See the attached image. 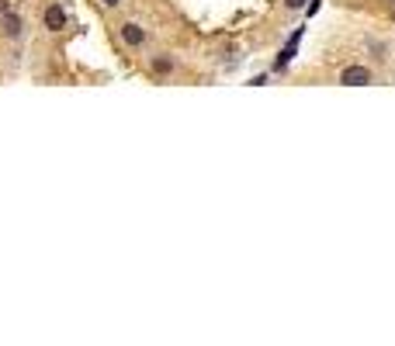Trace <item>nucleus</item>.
I'll use <instances>...</instances> for the list:
<instances>
[{
    "label": "nucleus",
    "instance_id": "1",
    "mask_svg": "<svg viewBox=\"0 0 395 346\" xmlns=\"http://www.w3.org/2000/svg\"><path fill=\"white\" fill-rule=\"evenodd\" d=\"M336 83L340 87H374L378 83V73L368 66V63H351L336 73Z\"/></svg>",
    "mask_w": 395,
    "mask_h": 346
},
{
    "label": "nucleus",
    "instance_id": "2",
    "mask_svg": "<svg viewBox=\"0 0 395 346\" xmlns=\"http://www.w3.org/2000/svg\"><path fill=\"white\" fill-rule=\"evenodd\" d=\"M42 25H45V31H52V35H60V31H66L70 18H66V8L60 4V0H52V4L45 8V14H42Z\"/></svg>",
    "mask_w": 395,
    "mask_h": 346
},
{
    "label": "nucleus",
    "instance_id": "3",
    "mask_svg": "<svg viewBox=\"0 0 395 346\" xmlns=\"http://www.w3.org/2000/svg\"><path fill=\"white\" fill-rule=\"evenodd\" d=\"M118 38H122V45H129V49H142V45L149 42V31H146L139 21H125V25L118 28Z\"/></svg>",
    "mask_w": 395,
    "mask_h": 346
},
{
    "label": "nucleus",
    "instance_id": "4",
    "mask_svg": "<svg viewBox=\"0 0 395 346\" xmlns=\"http://www.w3.org/2000/svg\"><path fill=\"white\" fill-rule=\"evenodd\" d=\"M174 70H177V59L170 52H156L149 59V73L153 77H174Z\"/></svg>",
    "mask_w": 395,
    "mask_h": 346
},
{
    "label": "nucleus",
    "instance_id": "5",
    "mask_svg": "<svg viewBox=\"0 0 395 346\" xmlns=\"http://www.w3.org/2000/svg\"><path fill=\"white\" fill-rule=\"evenodd\" d=\"M0 31H4L8 38H21V35H25V21H21V14H18L14 8L0 14Z\"/></svg>",
    "mask_w": 395,
    "mask_h": 346
},
{
    "label": "nucleus",
    "instance_id": "6",
    "mask_svg": "<svg viewBox=\"0 0 395 346\" xmlns=\"http://www.w3.org/2000/svg\"><path fill=\"white\" fill-rule=\"evenodd\" d=\"M305 4H309V0H281V8H285L288 14H298V11H305Z\"/></svg>",
    "mask_w": 395,
    "mask_h": 346
},
{
    "label": "nucleus",
    "instance_id": "7",
    "mask_svg": "<svg viewBox=\"0 0 395 346\" xmlns=\"http://www.w3.org/2000/svg\"><path fill=\"white\" fill-rule=\"evenodd\" d=\"M118 4H122V0H101V8H107V11H115Z\"/></svg>",
    "mask_w": 395,
    "mask_h": 346
},
{
    "label": "nucleus",
    "instance_id": "8",
    "mask_svg": "<svg viewBox=\"0 0 395 346\" xmlns=\"http://www.w3.org/2000/svg\"><path fill=\"white\" fill-rule=\"evenodd\" d=\"M4 11H11V4H8V0H0V14H4Z\"/></svg>",
    "mask_w": 395,
    "mask_h": 346
},
{
    "label": "nucleus",
    "instance_id": "9",
    "mask_svg": "<svg viewBox=\"0 0 395 346\" xmlns=\"http://www.w3.org/2000/svg\"><path fill=\"white\" fill-rule=\"evenodd\" d=\"M385 4H388V8H395V0H385Z\"/></svg>",
    "mask_w": 395,
    "mask_h": 346
},
{
    "label": "nucleus",
    "instance_id": "10",
    "mask_svg": "<svg viewBox=\"0 0 395 346\" xmlns=\"http://www.w3.org/2000/svg\"><path fill=\"white\" fill-rule=\"evenodd\" d=\"M392 21H395V8H392Z\"/></svg>",
    "mask_w": 395,
    "mask_h": 346
}]
</instances>
